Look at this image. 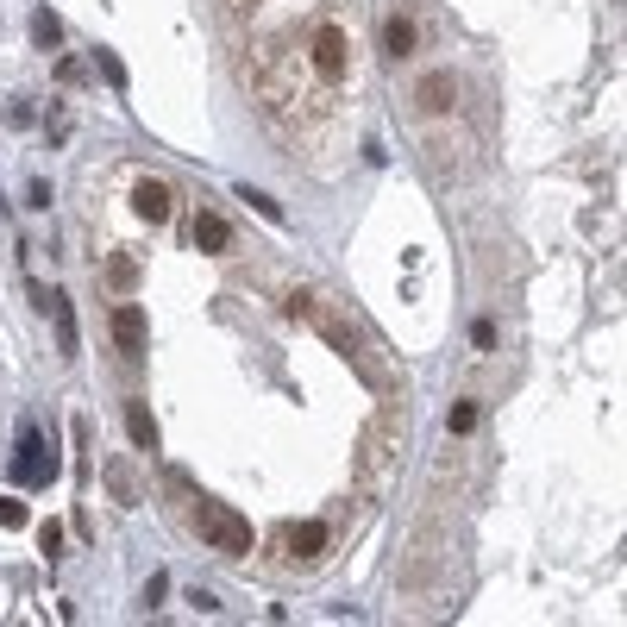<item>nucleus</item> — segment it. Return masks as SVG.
<instances>
[{
	"label": "nucleus",
	"instance_id": "nucleus-1",
	"mask_svg": "<svg viewBox=\"0 0 627 627\" xmlns=\"http://www.w3.org/2000/svg\"><path fill=\"white\" fill-rule=\"evenodd\" d=\"M251 82L295 145L345 120L358 101V0H314L308 19H283L258 44Z\"/></svg>",
	"mask_w": 627,
	"mask_h": 627
},
{
	"label": "nucleus",
	"instance_id": "nucleus-2",
	"mask_svg": "<svg viewBox=\"0 0 627 627\" xmlns=\"http://www.w3.org/2000/svg\"><path fill=\"white\" fill-rule=\"evenodd\" d=\"M327 546H333V527L327 521H283L270 533V559L283 565V571H308L327 559Z\"/></svg>",
	"mask_w": 627,
	"mask_h": 627
},
{
	"label": "nucleus",
	"instance_id": "nucleus-3",
	"mask_svg": "<svg viewBox=\"0 0 627 627\" xmlns=\"http://www.w3.org/2000/svg\"><path fill=\"white\" fill-rule=\"evenodd\" d=\"M195 533H201V546L207 552H220V559H245L251 552V521L245 515H232L226 502H195Z\"/></svg>",
	"mask_w": 627,
	"mask_h": 627
},
{
	"label": "nucleus",
	"instance_id": "nucleus-4",
	"mask_svg": "<svg viewBox=\"0 0 627 627\" xmlns=\"http://www.w3.org/2000/svg\"><path fill=\"white\" fill-rule=\"evenodd\" d=\"M13 477L26 483V490H44V483L57 477V452L44 446L38 427H19V458H13Z\"/></svg>",
	"mask_w": 627,
	"mask_h": 627
},
{
	"label": "nucleus",
	"instance_id": "nucleus-5",
	"mask_svg": "<svg viewBox=\"0 0 627 627\" xmlns=\"http://www.w3.org/2000/svg\"><path fill=\"white\" fill-rule=\"evenodd\" d=\"M414 107H421L427 120H446V113L458 107V76L452 69H427V76L414 82Z\"/></svg>",
	"mask_w": 627,
	"mask_h": 627
},
{
	"label": "nucleus",
	"instance_id": "nucleus-6",
	"mask_svg": "<svg viewBox=\"0 0 627 627\" xmlns=\"http://www.w3.org/2000/svg\"><path fill=\"white\" fill-rule=\"evenodd\" d=\"M132 214L151 220V226H170V214H176V189H170V182H157V176H138V182H132Z\"/></svg>",
	"mask_w": 627,
	"mask_h": 627
},
{
	"label": "nucleus",
	"instance_id": "nucleus-7",
	"mask_svg": "<svg viewBox=\"0 0 627 627\" xmlns=\"http://www.w3.org/2000/svg\"><path fill=\"white\" fill-rule=\"evenodd\" d=\"M414 51H421V19H414V13H383V57L389 63H408Z\"/></svg>",
	"mask_w": 627,
	"mask_h": 627
},
{
	"label": "nucleus",
	"instance_id": "nucleus-8",
	"mask_svg": "<svg viewBox=\"0 0 627 627\" xmlns=\"http://www.w3.org/2000/svg\"><path fill=\"white\" fill-rule=\"evenodd\" d=\"M113 345H120L126 358L145 352V308H138V301H120V308H113Z\"/></svg>",
	"mask_w": 627,
	"mask_h": 627
},
{
	"label": "nucleus",
	"instance_id": "nucleus-9",
	"mask_svg": "<svg viewBox=\"0 0 627 627\" xmlns=\"http://www.w3.org/2000/svg\"><path fill=\"white\" fill-rule=\"evenodd\" d=\"M195 251H207V258H226V251H232L226 214H214V207H201V214H195Z\"/></svg>",
	"mask_w": 627,
	"mask_h": 627
},
{
	"label": "nucleus",
	"instance_id": "nucleus-10",
	"mask_svg": "<svg viewBox=\"0 0 627 627\" xmlns=\"http://www.w3.org/2000/svg\"><path fill=\"white\" fill-rule=\"evenodd\" d=\"M126 433H132L138 452H157V421H151L145 402H126Z\"/></svg>",
	"mask_w": 627,
	"mask_h": 627
},
{
	"label": "nucleus",
	"instance_id": "nucleus-11",
	"mask_svg": "<svg viewBox=\"0 0 627 627\" xmlns=\"http://www.w3.org/2000/svg\"><path fill=\"white\" fill-rule=\"evenodd\" d=\"M51 314H57V339H63V358H76V314H69V295H51Z\"/></svg>",
	"mask_w": 627,
	"mask_h": 627
},
{
	"label": "nucleus",
	"instance_id": "nucleus-12",
	"mask_svg": "<svg viewBox=\"0 0 627 627\" xmlns=\"http://www.w3.org/2000/svg\"><path fill=\"white\" fill-rule=\"evenodd\" d=\"M107 483H113V496H120V508H138V483L126 464H107Z\"/></svg>",
	"mask_w": 627,
	"mask_h": 627
},
{
	"label": "nucleus",
	"instance_id": "nucleus-13",
	"mask_svg": "<svg viewBox=\"0 0 627 627\" xmlns=\"http://www.w3.org/2000/svg\"><path fill=\"white\" fill-rule=\"evenodd\" d=\"M471 427H477V402L464 396V402H452V414H446V433H452V439H464Z\"/></svg>",
	"mask_w": 627,
	"mask_h": 627
},
{
	"label": "nucleus",
	"instance_id": "nucleus-14",
	"mask_svg": "<svg viewBox=\"0 0 627 627\" xmlns=\"http://www.w3.org/2000/svg\"><path fill=\"white\" fill-rule=\"evenodd\" d=\"M32 38L44 44V51H57V44H63V26H57V13H32Z\"/></svg>",
	"mask_w": 627,
	"mask_h": 627
},
{
	"label": "nucleus",
	"instance_id": "nucleus-15",
	"mask_svg": "<svg viewBox=\"0 0 627 627\" xmlns=\"http://www.w3.org/2000/svg\"><path fill=\"white\" fill-rule=\"evenodd\" d=\"M239 201H251V207H258V214H264L270 226H283V207H276L270 195H258V189H239Z\"/></svg>",
	"mask_w": 627,
	"mask_h": 627
},
{
	"label": "nucleus",
	"instance_id": "nucleus-16",
	"mask_svg": "<svg viewBox=\"0 0 627 627\" xmlns=\"http://www.w3.org/2000/svg\"><path fill=\"white\" fill-rule=\"evenodd\" d=\"M0 527H26V502L19 496H0Z\"/></svg>",
	"mask_w": 627,
	"mask_h": 627
},
{
	"label": "nucleus",
	"instance_id": "nucleus-17",
	"mask_svg": "<svg viewBox=\"0 0 627 627\" xmlns=\"http://www.w3.org/2000/svg\"><path fill=\"white\" fill-rule=\"evenodd\" d=\"M95 63H101V76H107L113 88H126V63H120V57H113V51H101Z\"/></svg>",
	"mask_w": 627,
	"mask_h": 627
},
{
	"label": "nucleus",
	"instance_id": "nucleus-18",
	"mask_svg": "<svg viewBox=\"0 0 627 627\" xmlns=\"http://www.w3.org/2000/svg\"><path fill=\"white\" fill-rule=\"evenodd\" d=\"M107 270H113V283H120V289H132V283H138V264H132V258H113Z\"/></svg>",
	"mask_w": 627,
	"mask_h": 627
},
{
	"label": "nucleus",
	"instance_id": "nucleus-19",
	"mask_svg": "<svg viewBox=\"0 0 627 627\" xmlns=\"http://www.w3.org/2000/svg\"><path fill=\"white\" fill-rule=\"evenodd\" d=\"M471 345H477V352H490V345H496V327H490V320H477V327H471Z\"/></svg>",
	"mask_w": 627,
	"mask_h": 627
},
{
	"label": "nucleus",
	"instance_id": "nucleus-20",
	"mask_svg": "<svg viewBox=\"0 0 627 627\" xmlns=\"http://www.w3.org/2000/svg\"><path fill=\"white\" fill-rule=\"evenodd\" d=\"M38 546H44V552H57V546H63V527H57V521H44V527H38Z\"/></svg>",
	"mask_w": 627,
	"mask_h": 627
},
{
	"label": "nucleus",
	"instance_id": "nucleus-21",
	"mask_svg": "<svg viewBox=\"0 0 627 627\" xmlns=\"http://www.w3.org/2000/svg\"><path fill=\"white\" fill-rule=\"evenodd\" d=\"M226 13H245V0H226Z\"/></svg>",
	"mask_w": 627,
	"mask_h": 627
}]
</instances>
